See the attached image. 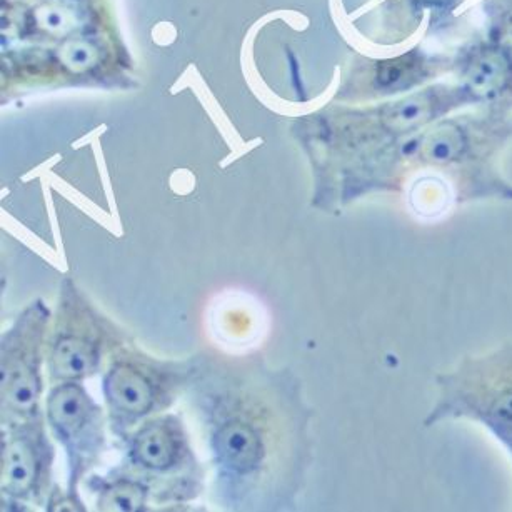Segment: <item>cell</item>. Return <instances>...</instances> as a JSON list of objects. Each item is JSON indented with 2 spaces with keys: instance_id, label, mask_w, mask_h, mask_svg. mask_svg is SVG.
<instances>
[{
  "instance_id": "30bf717a",
  "label": "cell",
  "mask_w": 512,
  "mask_h": 512,
  "mask_svg": "<svg viewBox=\"0 0 512 512\" xmlns=\"http://www.w3.org/2000/svg\"><path fill=\"white\" fill-rule=\"evenodd\" d=\"M2 477L7 487L16 494L31 489L36 479V457L26 442H12L2 459Z\"/></svg>"
},
{
  "instance_id": "3957f363",
  "label": "cell",
  "mask_w": 512,
  "mask_h": 512,
  "mask_svg": "<svg viewBox=\"0 0 512 512\" xmlns=\"http://www.w3.org/2000/svg\"><path fill=\"white\" fill-rule=\"evenodd\" d=\"M512 81V64L501 49H484L466 67V84L474 96L494 99Z\"/></svg>"
},
{
  "instance_id": "6da1fadb",
  "label": "cell",
  "mask_w": 512,
  "mask_h": 512,
  "mask_svg": "<svg viewBox=\"0 0 512 512\" xmlns=\"http://www.w3.org/2000/svg\"><path fill=\"white\" fill-rule=\"evenodd\" d=\"M436 404L424 419L432 427L444 421L476 422L512 461V342L481 356H467L456 369L436 377Z\"/></svg>"
},
{
  "instance_id": "8992f818",
  "label": "cell",
  "mask_w": 512,
  "mask_h": 512,
  "mask_svg": "<svg viewBox=\"0 0 512 512\" xmlns=\"http://www.w3.org/2000/svg\"><path fill=\"white\" fill-rule=\"evenodd\" d=\"M466 149V134L461 127L444 124L422 137L417 156H421L422 161L431 166H449L459 161Z\"/></svg>"
},
{
  "instance_id": "7a4b0ae2",
  "label": "cell",
  "mask_w": 512,
  "mask_h": 512,
  "mask_svg": "<svg viewBox=\"0 0 512 512\" xmlns=\"http://www.w3.org/2000/svg\"><path fill=\"white\" fill-rule=\"evenodd\" d=\"M214 449L222 464L239 474H249L261 464V437L242 422L222 426L214 436Z\"/></svg>"
},
{
  "instance_id": "7c38bea8",
  "label": "cell",
  "mask_w": 512,
  "mask_h": 512,
  "mask_svg": "<svg viewBox=\"0 0 512 512\" xmlns=\"http://www.w3.org/2000/svg\"><path fill=\"white\" fill-rule=\"evenodd\" d=\"M424 76L422 62L414 56L384 61L377 67V84L384 89H404Z\"/></svg>"
},
{
  "instance_id": "5bb4252c",
  "label": "cell",
  "mask_w": 512,
  "mask_h": 512,
  "mask_svg": "<svg viewBox=\"0 0 512 512\" xmlns=\"http://www.w3.org/2000/svg\"><path fill=\"white\" fill-rule=\"evenodd\" d=\"M501 39L504 46L512 49V19L511 21L506 22V26H504V29H502Z\"/></svg>"
},
{
  "instance_id": "5b68a950",
  "label": "cell",
  "mask_w": 512,
  "mask_h": 512,
  "mask_svg": "<svg viewBox=\"0 0 512 512\" xmlns=\"http://www.w3.org/2000/svg\"><path fill=\"white\" fill-rule=\"evenodd\" d=\"M107 397L127 414H146L154 402L151 382L129 366H117L106 379Z\"/></svg>"
},
{
  "instance_id": "9c48e42d",
  "label": "cell",
  "mask_w": 512,
  "mask_h": 512,
  "mask_svg": "<svg viewBox=\"0 0 512 512\" xmlns=\"http://www.w3.org/2000/svg\"><path fill=\"white\" fill-rule=\"evenodd\" d=\"M89 401L77 386L57 389L49 399V417L52 424L64 432H76L86 422Z\"/></svg>"
},
{
  "instance_id": "277c9868",
  "label": "cell",
  "mask_w": 512,
  "mask_h": 512,
  "mask_svg": "<svg viewBox=\"0 0 512 512\" xmlns=\"http://www.w3.org/2000/svg\"><path fill=\"white\" fill-rule=\"evenodd\" d=\"M179 456V437L166 421L152 422L137 434L132 457L137 464L162 471L171 467Z\"/></svg>"
},
{
  "instance_id": "9a60e30c",
  "label": "cell",
  "mask_w": 512,
  "mask_h": 512,
  "mask_svg": "<svg viewBox=\"0 0 512 512\" xmlns=\"http://www.w3.org/2000/svg\"><path fill=\"white\" fill-rule=\"evenodd\" d=\"M422 2H426L429 6L442 7L449 6V4H452L454 0H422Z\"/></svg>"
},
{
  "instance_id": "52a82bcc",
  "label": "cell",
  "mask_w": 512,
  "mask_h": 512,
  "mask_svg": "<svg viewBox=\"0 0 512 512\" xmlns=\"http://www.w3.org/2000/svg\"><path fill=\"white\" fill-rule=\"evenodd\" d=\"M97 364V349L92 342L79 337H64L57 342L52 354V367L57 377L77 379L94 371Z\"/></svg>"
},
{
  "instance_id": "8fae6325",
  "label": "cell",
  "mask_w": 512,
  "mask_h": 512,
  "mask_svg": "<svg viewBox=\"0 0 512 512\" xmlns=\"http://www.w3.org/2000/svg\"><path fill=\"white\" fill-rule=\"evenodd\" d=\"M39 382L36 372L24 362H17L11 371L4 372V396L17 409H27L36 401Z\"/></svg>"
},
{
  "instance_id": "4fadbf2b",
  "label": "cell",
  "mask_w": 512,
  "mask_h": 512,
  "mask_svg": "<svg viewBox=\"0 0 512 512\" xmlns=\"http://www.w3.org/2000/svg\"><path fill=\"white\" fill-rule=\"evenodd\" d=\"M146 492L141 486L132 482H117L109 487L101 499L99 509L109 512H134L144 506Z\"/></svg>"
},
{
  "instance_id": "ba28073f",
  "label": "cell",
  "mask_w": 512,
  "mask_h": 512,
  "mask_svg": "<svg viewBox=\"0 0 512 512\" xmlns=\"http://www.w3.org/2000/svg\"><path fill=\"white\" fill-rule=\"evenodd\" d=\"M437 111V97L432 92H422L389 107L386 124L392 131L409 132L432 121L439 114Z\"/></svg>"
}]
</instances>
